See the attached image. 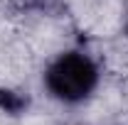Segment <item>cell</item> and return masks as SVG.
Segmentation results:
<instances>
[{"label":"cell","instance_id":"obj_1","mask_svg":"<svg viewBox=\"0 0 128 125\" xmlns=\"http://www.w3.org/2000/svg\"><path fill=\"white\" fill-rule=\"evenodd\" d=\"M44 86L62 103H81L98 86V66L84 52H64L47 66Z\"/></svg>","mask_w":128,"mask_h":125},{"label":"cell","instance_id":"obj_2","mask_svg":"<svg viewBox=\"0 0 128 125\" xmlns=\"http://www.w3.org/2000/svg\"><path fill=\"white\" fill-rule=\"evenodd\" d=\"M126 37H128V22H126Z\"/></svg>","mask_w":128,"mask_h":125}]
</instances>
